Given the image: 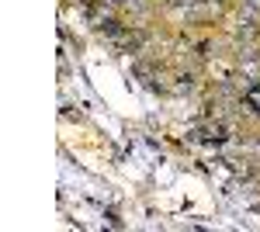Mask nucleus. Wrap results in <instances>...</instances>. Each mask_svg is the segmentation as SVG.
<instances>
[{"label":"nucleus","instance_id":"1","mask_svg":"<svg viewBox=\"0 0 260 232\" xmlns=\"http://www.w3.org/2000/svg\"><path fill=\"white\" fill-rule=\"evenodd\" d=\"M250 101H253V104H260V90H257V94H250Z\"/></svg>","mask_w":260,"mask_h":232}]
</instances>
